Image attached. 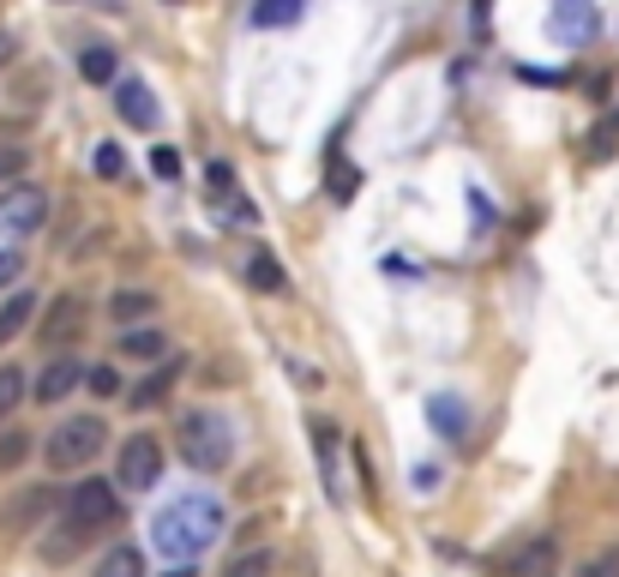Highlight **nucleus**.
Wrapping results in <instances>:
<instances>
[{
  "mask_svg": "<svg viewBox=\"0 0 619 577\" xmlns=\"http://www.w3.org/2000/svg\"><path fill=\"white\" fill-rule=\"evenodd\" d=\"M97 577H145V554H139L133 542L109 547V554L97 559Z\"/></svg>",
  "mask_w": 619,
  "mask_h": 577,
  "instance_id": "6ab92c4d",
  "label": "nucleus"
},
{
  "mask_svg": "<svg viewBox=\"0 0 619 577\" xmlns=\"http://www.w3.org/2000/svg\"><path fill=\"white\" fill-rule=\"evenodd\" d=\"M79 325H85V301L79 295H60V301L43 313V343H67Z\"/></svg>",
  "mask_w": 619,
  "mask_h": 577,
  "instance_id": "ddd939ff",
  "label": "nucleus"
},
{
  "mask_svg": "<svg viewBox=\"0 0 619 577\" xmlns=\"http://www.w3.org/2000/svg\"><path fill=\"white\" fill-rule=\"evenodd\" d=\"M205 181H211V211L223 217V223H235V229H253V223H259L253 199H241V181H235V169H229L223 157L205 163Z\"/></svg>",
  "mask_w": 619,
  "mask_h": 577,
  "instance_id": "0eeeda50",
  "label": "nucleus"
},
{
  "mask_svg": "<svg viewBox=\"0 0 619 577\" xmlns=\"http://www.w3.org/2000/svg\"><path fill=\"white\" fill-rule=\"evenodd\" d=\"M12 55H19V43H12V36H7V31H0V67H7V60H12Z\"/></svg>",
  "mask_w": 619,
  "mask_h": 577,
  "instance_id": "f704fd0d",
  "label": "nucleus"
},
{
  "mask_svg": "<svg viewBox=\"0 0 619 577\" xmlns=\"http://www.w3.org/2000/svg\"><path fill=\"white\" fill-rule=\"evenodd\" d=\"M175 452L187 457L199 476H223L229 457H235V433H229V421L217 415V409H187V415L175 421Z\"/></svg>",
  "mask_w": 619,
  "mask_h": 577,
  "instance_id": "f03ea898",
  "label": "nucleus"
},
{
  "mask_svg": "<svg viewBox=\"0 0 619 577\" xmlns=\"http://www.w3.org/2000/svg\"><path fill=\"white\" fill-rule=\"evenodd\" d=\"M85 385H90V391H97V397H121V391H126L114 367H85Z\"/></svg>",
  "mask_w": 619,
  "mask_h": 577,
  "instance_id": "a878e982",
  "label": "nucleus"
},
{
  "mask_svg": "<svg viewBox=\"0 0 619 577\" xmlns=\"http://www.w3.org/2000/svg\"><path fill=\"white\" fill-rule=\"evenodd\" d=\"M114 481L126 487V493H145V487L163 481V445L151 440V433H126L121 457H114Z\"/></svg>",
  "mask_w": 619,
  "mask_h": 577,
  "instance_id": "39448f33",
  "label": "nucleus"
},
{
  "mask_svg": "<svg viewBox=\"0 0 619 577\" xmlns=\"http://www.w3.org/2000/svg\"><path fill=\"white\" fill-rule=\"evenodd\" d=\"M79 379H85V367L73 362V355H60V362L43 367V379L31 385V397H36V403H60V397H73V385H79Z\"/></svg>",
  "mask_w": 619,
  "mask_h": 577,
  "instance_id": "9b49d317",
  "label": "nucleus"
},
{
  "mask_svg": "<svg viewBox=\"0 0 619 577\" xmlns=\"http://www.w3.org/2000/svg\"><path fill=\"white\" fill-rule=\"evenodd\" d=\"M24 391H31V379H24V367H0V421H7L12 409L24 403Z\"/></svg>",
  "mask_w": 619,
  "mask_h": 577,
  "instance_id": "5701e85b",
  "label": "nucleus"
},
{
  "mask_svg": "<svg viewBox=\"0 0 619 577\" xmlns=\"http://www.w3.org/2000/svg\"><path fill=\"white\" fill-rule=\"evenodd\" d=\"M24 457H31V433H24V428H7V433H0V469H19Z\"/></svg>",
  "mask_w": 619,
  "mask_h": 577,
  "instance_id": "393cba45",
  "label": "nucleus"
},
{
  "mask_svg": "<svg viewBox=\"0 0 619 577\" xmlns=\"http://www.w3.org/2000/svg\"><path fill=\"white\" fill-rule=\"evenodd\" d=\"M217 535H223V506L211 493H180L151 518V542L157 554H169V566H192L205 547H217Z\"/></svg>",
  "mask_w": 619,
  "mask_h": 577,
  "instance_id": "f257e3e1",
  "label": "nucleus"
},
{
  "mask_svg": "<svg viewBox=\"0 0 619 577\" xmlns=\"http://www.w3.org/2000/svg\"><path fill=\"white\" fill-rule=\"evenodd\" d=\"M19 169H24V151H19V145H7V151H0V181H12Z\"/></svg>",
  "mask_w": 619,
  "mask_h": 577,
  "instance_id": "2f4dec72",
  "label": "nucleus"
},
{
  "mask_svg": "<svg viewBox=\"0 0 619 577\" xmlns=\"http://www.w3.org/2000/svg\"><path fill=\"white\" fill-rule=\"evenodd\" d=\"M163 349H169V337H163L157 325H126L121 331V355H133V362H163Z\"/></svg>",
  "mask_w": 619,
  "mask_h": 577,
  "instance_id": "4468645a",
  "label": "nucleus"
},
{
  "mask_svg": "<svg viewBox=\"0 0 619 577\" xmlns=\"http://www.w3.org/2000/svg\"><path fill=\"white\" fill-rule=\"evenodd\" d=\"M428 421H433V433L451 440V445H463V433H469V409H463L451 391H433L428 397Z\"/></svg>",
  "mask_w": 619,
  "mask_h": 577,
  "instance_id": "f8f14e48",
  "label": "nucleus"
},
{
  "mask_svg": "<svg viewBox=\"0 0 619 577\" xmlns=\"http://www.w3.org/2000/svg\"><path fill=\"white\" fill-rule=\"evenodd\" d=\"M487 7H494V0H475V19H487Z\"/></svg>",
  "mask_w": 619,
  "mask_h": 577,
  "instance_id": "e433bc0d",
  "label": "nucleus"
},
{
  "mask_svg": "<svg viewBox=\"0 0 619 577\" xmlns=\"http://www.w3.org/2000/svg\"><path fill=\"white\" fill-rule=\"evenodd\" d=\"M151 175H157V181H175V175H180V151L157 145V151H151Z\"/></svg>",
  "mask_w": 619,
  "mask_h": 577,
  "instance_id": "c85d7f7f",
  "label": "nucleus"
},
{
  "mask_svg": "<svg viewBox=\"0 0 619 577\" xmlns=\"http://www.w3.org/2000/svg\"><path fill=\"white\" fill-rule=\"evenodd\" d=\"M114 109H121V121L133 126V133H151V126H157V97H151L145 79H114Z\"/></svg>",
  "mask_w": 619,
  "mask_h": 577,
  "instance_id": "1a4fd4ad",
  "label": "nucleus"
},
{
  "mask_svg": "<svg viewBox=\"0 0 619 577\" xmlns=\"http://www.w3.org/2000/svg\"><path fill=\"white\" fill-rule=\"evenodd\" d=\"M301 12H307V0H253V24L259 31H289Z\"/></svg>",
  "mask_w": 619,
  "mask_h": 577,
  "instance_id": "dca6fc26",
  "label": "nucleus"
},
{
  "mask_svg": "<svg viewBox=\"0 0 619 577\" xmlns=\"http://www.w3.org/2000/svg\"><path fill=\"white\" fill-rule=\"evenodd\" d=\"M31 319H36V295L31 289H12L7 307H0V343H12L24 325H31Z\"/></svg>",
  "mask_w": 619,
  "mask_h": 577,
  "instance_id": "2eb2a0df",
  "label": "nucleus"
},
{
  "mask_svg": "<svg viewBox=\"0 0 619 577\" xmlns=\"http://www.w3.org/2000/svg\"><path fill=\"white\" fill-rule=\"evenodd\" d=\"M163 577H199V572H192V566H169V572H163Z\"/></svg>",
  "mask_w": 619,
  "mask_h": 577,
  "instance_id": "c9c22d12",
  "label": "nucleus"
},
{
  "mask_svg": "<svg viewBox=\"0 0 619 577\" xmlns=\"http://www.w3.org/2000/svg\"><path fill=\"white\" fill-rule=\"evenodd\" d=\"M97 175H102V181H121V175H126L121 145H97Z\"/></svg>",
  "mask_w": 619,
  "mask_h": 577,
  "instance_id": "bb28decb",
  "label": "nucleus"
},
{
  "mask_svg": "<svg viewBox=\"0 0 619 577\" xmlns=\"http://www.w3.org/2000/svg\"><path fill=\"white\" fill-rule=\"evenodd\" d=\"M48 223V192L31 187V181H12L0 192V229L7 235H31V229Z\"/></svg>",
  "mask_w": 619,
  "mask_h": 577,
  "instance_id": "423d86ee",
  "label": "nucleus"
},
{
  "mask_svg": "<svg viewBox=\"0 0 619 577\" xmlns=\"http://www.w3.org/2000/svg\"><path fill=\"white\" fill-rule=\"evenodd\" d=\"M409 481H416L421 493H433V487H440V469H433V464H421V469H416V476H409Z\"/></svg>",
  "mask_w": 619,
  "mask_h": 577,
  "instance_id": "72a5a7b5",
  "label": "nucleus"
},
{
  "mask_svg": "<svg viewBox=\"0 0 619 577\" xmlns=\"http://www.w3.org/2000/svg\"><path fill=\"white\" fill-rule=\"evenodd\" d=\"M338 452H343V433L331 421H313V457H319V476H325V493L343 506V481H338Z\"/></svg>",
  "mask_w": 619,
  "mask_h": 577,
  "instance_id": "9d476101",
  "label": "nucleus"
},
{
  "mask_svg": "<svg viewBox=\"0 0 619 577\" xmlns=\"http://www.w3.org/2000/svg\"><path fill=\"white\" fill-rule=\"evenodd\" d=\"M361 175L350 169V163H331V199H355Z\"/></svg>",
  "mask_w": 619,
  "mask_h": 577,
  "instance_id": "cd10ccee",
  "label": "nucleus"
},
{
  "mask_svg": "<svg viewBox=\"0 0 619 577\" xmlns=\"http://www.w3.org/2000/svg\"><path fill=\"white\" fill-rule=\"evenodd\" d=\"M109 313H114V325H145V319L151 313H157V301H151V295L145 289H121V295H114V301H109Z\"/></svg>",
  "mask_w": 619,
  "mask_h": 577,
  "instance_id": "a211bd4d",
  "label": "nucleus"
},
{
  "mask_svg": "<svg viewBox=\"0 0 619 577\" xmlns=\"http://www.w3.org/2000/svg\"><path fill=\"white\" fill-rule=\"evenodd\" d=\"M114 518H121V493H114V481L85 476V481L67 493V518H60V523H67L79 542H90V535L114 530Z\"/></svg>",
  "mask_w": 619,
  "mask_h": 577,
  "instance_id": "7ed1b4c3",
  "label": "nucleus"
},
{
  "mask_svg": "<svg viewBox=\"0 0 619 577\" xmlns=\"http://www.w3.org/2000/svg\"><path fill=\"white\" fill-rule=\"evenodd\" d=\"M79 73H85L90 85H114V79H121V60H114V48H85Z\"/></svg>",
  "mask_w": 619,
  "mask_h": 577,
  "instance_id": "4be33fe9",
  "label": "nucleus"
},
{
  "mask_svg": "<svg viewBox=\"0 0 619 577\" xmlns=\"http://www.w3.org/2000/svg\"><path fill=\"white\" fill-rule=\"evenodd\" d=\"M175 379H180V367H157V374H145V379L133 385V391H126V403H133V409H157L163 397H169Z\"/></svg>",
  "mask_w": 619,
  "mask_h": 577,
  "instance_id": "f3484780",
  "label": "nucleus"
},
{
  "mask_svg": "<svg viewBox=\"0 0 619 577\" xmlns=\"http://www.w3.org/2000/svg\"><path fill=\"white\" fill-rule=\"evenodd\" d=\"M19 277H24V259H19V253H0V289L19 284Z\"/></svg>",
  "mask_w": 619,
  "mask_h": 577,
  "instance_id": "7c9ffc66",
  "label": "nucleus"
},
{
  "mask_svg": "<svg viewBox=\"0 0 619 577\" xmlns=\"http://www.w3.org/2000/svg\"><path fill=\"white\" fill-rule=\"evenodd\" d=\"M247 284L259 295H283V289H289V271H283L270 253H253V259H247Z\"/></svg>",
  "mask_w": 619,
  "mask_h": 577,
  "instance_id": "aec40b11",
  "label": "nucleus"
},
{
  "mask_svg": "<svg viewBox=\"0 0 619 577\" xmlns=\"http://www.w3.org/2000/svg\"><path fill=\"white\" fill-rule=\"evenodd\" d=\"M553 36H560L565 48H584L589 36H596V0H553Z\"/></svg>",
  "mask_w": 619,
  "mask_h": 577,
  "instance_id": "6e6552de",
  "label": "nucleus"
},
{
  "mask_svg": "<svg viewBox=\"0 0 619 577\" xmlns=\"http://www.w3.org/2000/svg\"><path fill=\"white\" fill-rule=\"evenodd\" d=\"M577 577H619V554H608V559H589Z\"/></svg>",
  "mask_w": 619,
  "mask_h": 577,
  "instance_id": "473e14b6",
  "label": "nucleus"
},
{
  "mask_svg": "<svg viewBox=\"0 0 619 577\" xmlns=\"http://www.w3.org/2000/svg\"><path fill=\"white\" fill-rule=\"evenodd\" d=\"M548 566H553V542H530L523 554L506 559V577H548Z\"/></svg>",
  "mask_w": 619,
  "mask_h": 577,
  "instance_id": "412c9836",
  "label": "nucleus"
},
{
  "mask_svg": "<svg viewBox=\"0 0 619 577\" xmlns=\"http://www.w3.org/2000/svg\"><path fill=\"white\" fill-rule=\"evenodd\" d=\"M102 421L97 415H79V421H60L55 433H48V469H60V476H73V469H85L90 457L102 452Z\"/></svg>",
  "mask_w": 619,
  "mask_h": 577,
  "instance_id": "20e7f679",
  "label": "nucleus"
},
{
  "mask_svg": "<svg viewBox=\"0 0 619 577\" xmlns=\"http://www.w3.org/2000/svg\"><path fill=\"white\" fill-rule=\"evenodd\" d=\"M270 566H277V559H270V547H253V554L229 559L223 577H270Z\"/></svg>",
  "mask_w": 619,
  "mask_h": 577,
  "instance_id": "b1692460",
  "label": "nucleus"
},
{
  "mask_svg": "<svg viewBox=\"0 0 619 577\" xmlns=\"http://www.w3.org/2000/svg\"><path fill=\"white\" fill-rule=\"evenodd\" d=\"M48 506H55V499H48V493H31V499H19V506L7 511V523H19V518H43Z\"/></svg>",
  "mask_w": 619,
  "mask_h": 577,
  "instance_id": "c756f323",
  "label": "nucleus"
}]
</instances>
